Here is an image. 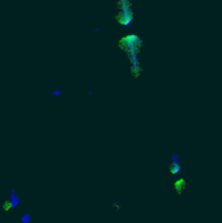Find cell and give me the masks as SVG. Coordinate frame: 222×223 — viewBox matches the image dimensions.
Instances as JSON below:
<instances>
[{"instance_id": "1", "label": "cell", "mask_w": 222, "mask_h": 223, "mask_svg": "<svg viewBox=\"0 0 222 223\" xmlns=\"http://www.w3.org/2000/svg\"><path fill=\"white\" fill-rule=\"evenodd\" d=\"M62 95L68 97V94H67V93H64V94H63V91H62V89H60V86H52V89H51V99H56L58 97H59V99H62V98H60Z\"/></svg>"}, {"instance_id": "2", "label": "cell", "mask_w": 222, "mask_h": 223, "mask_svg": "<svg viewBox=\"0 0 222 223\" xmlns=\"http://www.w3.org/2000/svg\"><path fill=\"white\" fill-rule=\"evenodd\" d=\"M86 97H88V98H97L98 93L93 90L92 86H86Z\"/></svg>"}, {"instance_id": "3", "label": "cell", "mask_w": 222, "mask_h": 223, "mask_svg": "<svg viewBox=\"0 0 222 223\" xmlns=\"http://www.w3.org/2000/svg\"><path fill=\"white\" fill-rule=\"evenodd\" d=\"M101 30H102L101 27H92V31L93 33H101Z\"/></svg>"}, {"instance_id": "4", "label": "cell", "mask_w": 222, "mask_h": 223, "mask_svg": "<svg viewBox=\"0 0 222 223\" xmlns=\"http://www.w3.org/2000/svg\"><path fill=\"white\" fill-rule=\"evenodd\" d=\"M217 163H221V164H222V158H221V159H220V158L217 159Z\"/></svg>"}]
</instances>
